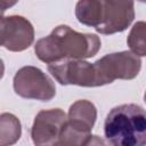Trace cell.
<instances>
[{"mask_svg":"<svg viewBox=\"0 0 146 146\" xmlns=\"http://www.w3.org/2000/svg\"><path fill=\"white\" fill-rule=\"evenodd\" d=\"M102 41L97 34L80 33L68 25H58L34 44L36 57L50 64L62 59H86L97 55Z\"/></svg>","mask_w":146,"mask_h":146,"instance_id":"obj_1","label":"cell"},{"mask_svg":"<svg viewBox=\"0 0 146 146\" xmlns=\"http://www.w3.org/2000/svg\"><path fill=\"white\" fill-rule=\"evenodd\" d=\"M22 136V125L17 116L11 113L0 115V145L8 146L17 143Z\"/></svg>","mask_w":146,"mask_h":146,"instance_id":"obj_11","label":"cell"},{"mask_svg":"<svg viewBox=\"0 0 146 146\" xmlns=\"http://www.w3.org/2000/svg\"><path fill=\"white\" fill-rule=\"evenodd\" d=\"M0 40L1 46L9 51H24L30 48L34 41V27L32 23L23 16H2Z\"/></svg>","mask_w":146,"mask_h":146,"instance_id":"obj_7","label":"cell"},{"mask_svg":"<svg viewBox=\"0 0 146 146\" xmlns=\"http://www.w3.org/2000/svg\"><path fill=\"white\" fill-rule=\"evenodd\" d=\"M144 102L146 103V90H145V92H144Z\"/></svg>","mask_w":146,"mask_h":146,"instance_id":"obj_14","label":"cell"},{"mask_svg":"<svg viewBox=\"0 0 146 146\" xmlns=\"http://www.w3.org/2000/svg\"><path fill=\"white\" fill-rule=\"evenodd\" d=\"M13 87L16 95L25 99L49 102L56 96L54 81L39 67L27 65L14 75Z\"/></svg>","mask_w":146,"mask_h":146,"instance_id":"obj_4","label":"cell"},{"mask_svg":"<svg viewBox=\"0 0 146 146\" xmlns=\"http://www.w3.org/2000/svg\"><path fill=\"white\" fill-rule=\"evenodd\" d=\"M75 17L82 25L98 29L104 23V0H79Z\"/></svg>","mask_w":146,"mask_h":146,"instance_id":"obj_10","label":"cell"},{"mask_svg":"<svg viewBox=\"0 0 146 146\" xmlns=\"http://www.w3.org/2000/svg\"><path fill=\"white\" fill-rule=\"evenodd\" d=\"M97 119V108L94 103L87 99L74 102L67 113V124L87 135H91V130Z\"/></svg>","mask_w":146,"mask_h":146,"instance_id":"obj_9","label":"cell"},{"mask_svg":"<svg viewBox=\"0 0 146 146\" xmlns=\"http://www.w3.org/2000/svg\"><path fill=\"white\" fill-rule=\"evenodd\" d=\"M133 19V0H104V23L96 32L105 35L123 32Z\"/></svg>","mask_w":146,"mask_h":146,"instance_id":"obj_8","label":"cell"},{"mask_svg":"<svg viewBox=\"0 0 146 146\" xmlns=\"http://www.w3.org/2000/svg\"><path fill=\"white\" fill-rule=\"evenodd\" d=\"M127 44L135 55L146 56V22L138 21L132 25L127 38Z\"/></svg>","mask_w":146,"mask_h":146,"instance_id":"obj_12","label":"cell"},{"mask_svg":"<svg viewBox=\"0 0 146 146\" xmlns=\"http://www.w3.org/2000/svg\"><path fill=\"white\" fill-rule=\"evenodd\" d=\"M19 0H1V11L2 14L8 9L11 8L13 6H15Z\"/></svg>","mask_w":146,"mask_h":146,"instance_id":"obj_13","label":"cell"},{"mask_svg":"<svg viewBox=\"0 0 146 146\" xmlns=\"http://www.w3.org/2000/svg\"><path fill=\"white\" fill-rule=\"evenodd\" d=\"M66 122L67 114L60 108L40 111L35 115L31 128L33 144L38 146L57 145Z\"/></svg>","mask_w":146,"mask_h":146,"instance_id":"obj_6","label":"cell"},{"mask_svg":"<svg viewBox=\"0 0 146 146\" xmlns=\"http://www.w3.org/2000/svg\"><path fill=\"white\" fill-rule=\"evenodd\" d=\"M104 133L115 146L146 145V111L137 104L113 107L105 119Z\"/></svg>","mask_w":146,"mask_h":146,"instance_id":"obj_2","label":"cell"},{"mask_svg":"<svg viewBox=\"0 0 146 146\" xmlns=\"http://www.w3.org/2000/svg\"><path fill=\"white\" fill-rule=\"evenodd\" d=\"M48 72L62 86L97 87L95 66L84 59H62L50 63Z\"/></svg>","mask_w":146,"mask_h":146,"instance_id":"obj_5","label":"cell"},{"mask_svg":"<svg viewBox=\"0 0 146 146\" xmlns=\"http://www.w3.org/2000/svg\"><path fill=\"white\" fill-rule=\"evenodd\" d=\"M97 87L114 82L115 80H132L141 68L140 57L130 50L112 52L94 63Z\"/></svg>","mask_w":146,"mask_h":146,"instance_id":"obj_3","label":"cell"},{"mask_svg":"<svg viewBox=\"0 0 146 146\" xmlns=\"http://www.w3.org/2000/svg\"><path fill=\"white\" fill-rule=\"evenodd\" d=\"M137 1H139V2H143V3H146V0H137Z\"/></svg>","mask_w":146,"mask_h":146,"instance_id":"obj_15","label":"cell"}]
</instances>
